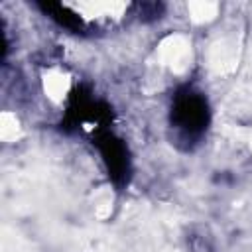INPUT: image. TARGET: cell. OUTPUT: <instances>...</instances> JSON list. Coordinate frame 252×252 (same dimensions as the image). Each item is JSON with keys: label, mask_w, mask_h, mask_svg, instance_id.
<instances>
[{"label": "cell", "mask_w": 252, "mask_h": 252, "mask_svg": "<svg viewBox=\"0 0 252 252\" xmlns=\"http://www.w3.org/2000/svg\"><path fill=\"white\" fill-rule=\"evenodd\" d=\"M175 114H177V120H179L181 128H185V130H189V132L197 130V128L203 126L205 120H207L205 102H203V98H199V96H195V94H189L187 98L179 100Z\"/></svg>", "instance_id": "cell-1"}]
</instances>
